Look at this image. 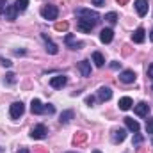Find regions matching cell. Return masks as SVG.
Here are the masks:
<instances>
[{
  "label": "cell",
  "mask_w": 153,
  "mask_h": 153,
  "mask_svg": "<svg viewBox=\"0 0 153 153\" xmlns=\"http://www.w3.org/2000/svg\"><path fill=\"white\" fill-rule=\"evenodd\" d=\"M134 5H135V11H137L139 16H146V14H148V9H150L148 0H135Z\"/></svg>",
  "instance_id": "cell-5"
},
{
  "label": "cell",
  "mask_w": 153,
  "mask_h": 153,
  "mask_svg": "<svg viewBox=\"0 0 153 153\" xmlns=\"http://www.w3.org/2000/svg\"><path fill=\"white\" fill-rule=\"evenodd\" d=\"M87 139V134H84V132H78L75 137H73V144H80V143H84Z\"/></svg>",
  "instance_id": "cell-23"
},
{
  "label": "cell",
  "mask_w": 153,
  "mask_h": 153,
  "mask_svg": "<svg viewBox=\"0 0 153 153\" xmlns=\"http://www.w3.org/2000/svg\"><path fill=\"white\" fill-rule=\"evenodd\" d=\"M93 27H94V23H91V22H87V20H78L76 22V29L80 30V32H91L93 30Z\"/></svg>",
  "instance_id": "cell-10"
},
{
  "label": "cell",
  "mask_w": 153,
  "mask_h": 153,
  "mask_svg": "<svg viewBox=\"0 0 153 153\" xmlns=\"http://www.w3.org/2000/svg\"><path fill=\"white\" fill-rule=\"evenodd\" d=\"M93 153H102V152H100V150H94V152H93Z\"/></svg>",
  "instance_id": "cell-40"
},
{
  "label": "cell",
  "mask_w": 153,
  "mask_h": 153,
  "mask_svg": "<svg viewBox=\"0 0 153 153\" xmlns=\"http://www.w3.org/2000/svg\"><path fill=\"white\" fill-rule=\"evenodd\" d=\"M71 119H73V111H64V112L61 114V119H59V121H61L62 125H68Z\"/></svg>",
  "instance_id": "cell-22"
},
{
  "label": "cell",
  "mask_w": 153,
  "mask_h": 153,
  "mask_svg": "<svg viewBox=\"0 0 153 153\" xmlns=\"http://www.w3.org/2000/svg\"><path fill=\"white\" fill-rule=\"evenodd\" d=\"M68 153H75V152H68Z\"/></svg>",
  "instance_id": "cell-41"
},
{
  "label": "cell",
  "mask_w": 153,
  "mask_h": 153,
  "mask_svg": "<svg viewBox=\"0 0 153 153\" xmlns=\"http://www.w3.org/2000/svg\"><path fill=\"white\" fill-rule=\"evenodd\" d=\"M143 141H144V137L137 132V134L134 135V141H132V143H134V146H139V144H143Z\"/></svg>",
  "instance_id": "cell-27"
},
{
  "label": "cell",
  "mask_w": 153,
  "mask_h": 153,
  "mask_svg": "<svg viewBox=\"0 0 153 153\" xmlns=\"http://www.w3.org/2000/svg\"><path fill=\"white\" fill-rule=\"evenodd\" d=\"M132 105H134V102H132L130 96H123V98L119 100V109H121V111H130Z\"/></svg>",
  "instance_id": "cell-19"
},
{
  "label": "cell",
  "mask_w": 153,
  "mask_h": 153,
  "mask_svg": "<svg viewBox=\"0 0 153 153\" xmlns=\"http://www.w3.org/2000/svg\"><path fill=\"white\" fill-rule=\"evenodd\" d=\"M125 137H126V130L125 128H116V130H112V141H114L116 144L117 143H123Z\"/></svg>",
  "instance_id": "cell-14"
},
{
  "label": "cell",
  "mask_w": 153,
  "mask_h": 153,
  "mask_svg": "<svg viewBox=\"0 0 153 153\" xmlns=\"http://www.w3.org/2000/svg\"><path fill=\"white\" fill-rule=\"evenodd\" d=\"M126 2H128V0H117V4H119V5H125Z\"/></svg>",
  "instance_id": "cell-37"
},
{
  "label": "cell",
  "mask_w": 153,
  "mask_h": 153,
  "mask_svg": "<svg viewBox=\"0 0 153 153\" xmlns=\"http://www.w3.org/2000/svg\"><path fill=\"white\" fill-rule=\"evenodd\" d=\"M94 5H105V0H93Z\"/></svg>",
  "instance_id": "cell-36"
},
{
  "label": "cell",
  "mask_w": 153,
  "mask_h": 153,
  "mask_svg": "<svg viewBox=\"0 0 153 153\" xmlns=\"http://www.w3.org/2000/svg\"><path fill=\"white\" fill-rule=\"evenodd\" d=\"M43 41H45V46H46V52L50 53V55H55L57 52H59V48H57V45L55 43H52L46 34H43Z\"/></svg>",
  "instance_id": "cell-12"
},
{
  "label": "cell",
  "mask_w": 153,
  "mask_h": 153,
  "mask_svg": "<svg viewBox=\"0 0 153 153\" xmlns=\"http://www.w3.org/2000/svg\"><path fill=\"white\" fill-rule=\"evenodd\" d=\"M152 87H153V85H152Z\"/></svg>",
  "instance_id": "cell-43"
},
{
  "label": "cell",
  "mask_w": 153,
  "mask_h": 153,
  "mask_svg": "<svg viewBox=\"0 0 153 153\" xmlns=\"http://www.w3.org/2000/svg\"><path fill=\"white\" fill-rule=\"evenodd\" d=\"M98 98H100V102H109L111 98H112V89L111 87H100L98 89Z\"/></svg>",
  "instance_id": "cell-8"
},
{
  "label": "cell",
  "mask_w": 153,
  "mask_h": 153,
  "mask_svg": "<svg viewBox=\"0 0 153 153\" xmlns=\"http://www.w3.org/2000/svg\"><path fill=\"white\" fill-rule=\"evenodd\" d=\"M93 102H94V96H87V98H85V103H87V105H93Z\"/></svg>",
  "instance_id": "cell-34"
},
{
  "label": "cell",
  "mask_w": 153,
  "mask_h": 153,
  "mask_svg": "<svg viewBox=\"0 0 153 153\" xmlns=\"http://www.w3.org/2000/svg\"><path fill=\"white\" fill-rule=\"evenodd\" d=\"M45 112H48V114H53V112H55L53 105H46V107H45Z\"/></svg>",
  "instance_id": "cell-32"
},
{
  "label": "cell",
  "mask_w": 153,
  "mask_h": 153,
  "mask_svg": "<svg viewBox=\"0 0 153 153\" xmlns=\"http://www.w3.org/2000/svg\"><path fill=\"white\" fill-rule=\"evenodd\" d=\"M134 112L137 116H148L150 112V105L146 103V102H141V103H137L135 107H134Z\"/></svg>",
  "instance_id": "cell-13"
},
{
  "label": "cell",
  "mask_w": 153,
  "mask_h": 153,
  "mask_svg": "<svg viewBox=\"0 0 153 153\" xmlns=\"http://www.w3.org/2000/svg\"><path fill=\"white\" fill-rule=\"evenodd\" d=\"M105 20L114 25L116 22H117V14H116V13H107V14H105Z\"/></svg>",
  "instance_id": "cell-26"
},
{
  "label": "cell",
  "mask_w": 153,
  "mask_h": 153,
  "mask_svg": "<svg viewBox=\"0 0 153 153\" xmlns=\"http://www.w3.org/2000/svg\"><path fill=\"white\" fill-rule=\"evenodd\" d=\"M93 62H94L98 68H102V66L105 64V59H103V55H102L100 52H93Z\"/></svg>",
  "instance_id": "cell-21"
},
{
  "label": "cell",
  "mask_w": 153,
  "mask_h": 153,
  "mask_svg": "<svg viewBox=\"0 0 153 153\" xmlns=\"http://www.w3.org/2000/svg\"><path fill=\"white\" fill-rule=\"evenodd\" d=\"M125 125H126V128L130 130V132H134V134H137L139 132V123L135 121V119H132V117H125Z\"/></svg>",
  "instance_id": "cell-17"
},
{
  "label": "cell",
  "mask_w": 153,
  "mask_h": 153,
  "mask_svg": "<svg viewBox=\"0 0 153 153\" xmlns=\"http://www.w3.org/2000/svg\"><path fill=\"white\" fill-rule=\"evenodd\" d=\"M0 62H2V66H5V68H9V66L13 64L9 59H4V57H0Z\"/></svg>",
  "instance_id": "cell-31"
},
{
  "label": "cell",
  "mask_w": 153,
  "mask_h": 153,
  "mask_svg": "<svg viewBox=\"0 0 153 153\" xmlns=\"http://www.w3.org/2000/svg\"><path fill=\"white\" fill-rule=\"evenodd\" d=\"M30 111H32V114H43V112H45V107H43V103H41L39 100H32Z\"/></svg>",
  "instance_id": "cell-20"
},
{
  "label": "cell",
  "mask_w": 153,
  "mask_h": 153,
  "mask_svg": "<svg viewBox=\"0 0 153 153\" xmlns=\"http://www.w3.org/2000/svg\"><path fill=\"white\" fill-rule=\"evenodd\" d=\"M78 70H80L82 76H89L91 75V62L89 61H80L78 62Z\"/></svg>",
  "instance_id": "cell-16"
},
{
  "label": "cell",
  "mask_w": 153,
  "mask_h": 153,
  "mask_svg": "<svg viewBox=\"0 0 153 153\" xmlns=\"http://www.w3.org/2000/svg\"><path fill=\"white\" fill-rule=\"evenodd\" d=\"M114 38V32H112V29H103L102 32H100V41L102 43H105V45H109L111 41Z\"/></svg>",
  "instance_id": "cell-15"
},
{
  "label": "cell",
  "mask_w": 153,
  "mask_h": 153,
  "mask_svg": "<svg viewBox=\"0 0 153 153\" xmlns=\"http://www.w3.org/2000/svg\"><path fill=\"white\" fill-rule=\"evenodd\" d=\"M119 80H121L123 84H134V82H135V73H134L132 70H125V71L119 73Z\"/></svg>",
  "instance_id": "cell-7"
},
{
  "label": "cell",
  "mask_w": 153,
  "mask_h": 153,
  "mask_svg": "<svg viewBox=\"0 0 153 153\" xmlns=\"http://www.w3.org/2000/svg\"><path fill=\"white\" fill-rule=\"evenodd\" d=\"M66 84H68V78L64 75H57V76H52V78H50V85H52L53 89H62Z\"/></svg>",
  "instance_id": "cell-3"
},
{
  "label": "cell",
  "mask_w": 153,
  "mask_h": 153,
  "mask_svg": "<svg viewBox=\"0 0 153 153\" xmlns=\"http://www.w3.org/2000/svg\"><path fill=\"white\" fill-rule=\"evenodd\" d=\"M148 76L153 80V64H150V66H148Z\"/></svg>",
  "instance_id": "cell-33"
},
{
  "label": "cell",
  "mask_w": 153,
  "mask_h": 153,
  "mask_svg": "<svg viewBox=\"0 0 153 153\" xmlns=\"http://www.w3.org/2000/svg\"><path fill=\"white\" fill-rule=\"evenodd\" d=\"M16 13H18V9H16V5H7V9H5V20H9V22H14L16 20Z\"/></svg>",
  "instance_id": "cell-18"
},
{
  "label": "cell",
  "mask_w": 153,
  "mask_h": 153,
  "mask_svg": "<svg viewBox=\"0 0 153 153\" xmlns=\"http://www.w3.org/2000/svg\"><path fill=\"white\" fill-rule=\"evenodd\" d=\"M14 5H16V9H18V11H25V9H27V5H29V0H16V4H14Z\"/></svg>",
  "instance_id": "cell-25"
},
{
  "label": "cell",
  "mask_w": 153,
  "mask_h": 153,
  "mask_svg": "<svg viewBox=\"0 0 153 153\" xmlns=\"http://www.w3.org/2000/svg\"><path fill=\"white\" fill-rule=\"evenodd\" d=\"M45 135H46V126L45 125H36L30 130V137L32 139H45Z\"/></svg>",
  "instance_id": "cell-6"
},
{
  "label": "cell",
  "mask_w": 153,
  "mask_h": 153,
  "mask_svg": "<svg viewBox=\"0 0 153 153\" xmlns=\"http://www.w3.org/2000/svg\"><path fill=\"white\" fill-rule=\"evenodd\" d=\"M119 66H121V62H117V61H114V62L111 64V68H112V70H117Z\"/></svg>",
  "instance_id": "cell-35"
},
{
  "label": "cell",
  "mask_w": 153,
  "mask_h": 153,
  "mask_svg": "<svg viewBox=\"0 0 153 153\" xmlns=\"http://www.w3.org/2000/svg\"><path fill=\"white\" fill-rule=\"evenodd\" d=\"M41 16H43L45 20H57L59 9H57L55 5H45V7L41 9Z\"/></svg>",
  "instance_id": "cell-2"
},
{
  "label": "cell",
  "mask_w": 153,
  "mask_h": 153,
  "mask_svg": "<svg viewBox=\"0 0 153 153\" xmlns=\"http://www.w3.org/2000/svg\"><path fill=\"white\" fill-rule=\"evenodd\" d=\"M144 39H146V32H144L143 27H139V29H135V30L132 32V41H134V43L139 45V43H143Z\"/></svg>",
  "instance_id": "cell-11"
},
{
  "label": "cell",
  "mask_w": 153,
  "mask_h": 153,
  "mask_svg": "<svg viewBox=\"0 0 153 153\" xmlns=\"http://www.w3.org/2000/svg\"><path fill=\"white\" fill-rule=\"evenodd\" d=\"M146 132H148V134H153V117H150V119L146 121Z\"/></svg>",
  "instance_id": "cell-28"
},
{
  "label": "cell",
  "mask_w": 153,
  "mask_h": 153,
  "mask_svg": "<svg viewBox=\"0 0 153 153\" xmlns=\"http://www.w3.org/2000/svg\"><path fill=\"white\" fill-rule=\"evenodd\" d=\"M5 9H7V0H0V13L4 14Z\"/></svg>",
  "instance_id": "cell-30"
},
{
  "label": "cell",
  "mask_w": 153,
  "mask_h": 153,
  "mask_svg": "<svg viewBox=\"0 0 153 153\" xmlns=\"http://www.w3.org/2000/svg\"><path fill=\"white\" fill-rule=\"evenodd\" d=\"M14 73H7V75H5V80H7V82H9V84H14V82H16V78H14Z\"/></svg>",
  "instance_id": "cell-29"
},
{
  "label": "cell",
  "mask_w": 153,
  "mask_h": 153,
  "mask_svg": "<svg viewBox=\"0 0 153 153\" xmlns=\"http://www.w3.org/2000/svg\"><path fill=\"white\" fill-rule=\"evenodd\" d=\"M75 14L76 16H80L82 20H87V22L94 23V25L100 22V14H98L96 11H91V9H76Z\"/></svg>",
  "instance_id": "cell-1"
},
{
  "label": "cell",
  "mask_w": 153,
  "mask_h": 153,
  "mask_svg": "<svg viewBox=\"0 0 153 153\" xmlns=\"http://www.w3.org/2000/svg\"><path fill=\"white\" fill-rule=\"evenodd\" d=\"M23 111H25V107H23V103L22 102H14L13 105H11V117L13 119H20V116L23 114Z\"/></svg>",
  "instance_id": "cell-4"
},
{
  "label": "cell",
  "mask_w": 153,
  "mask_h": 153,
  "mask_svg": "<svg viewBox=\"0 0 153 153\" xmlns=\"http://www.w3.org/2000/svg\"><path fill=\"white\" fill-rule=\"evenodd\" d=\"M18 153H30V152H29L27 148H22V150H20V152H18Z\"/></svg>",
  "instance_id": "cell-38"
},
{
  "label": "cell",
  "mask_w": 153,
  "mask_h": 153,
  "mask_svg": "<svg viewBox=\"0 0 153 153\" xmlns=\"http://www.w3.org/2000/svg\"><path fill=\"white\" fill-rule=\"evenodd\" d=\"M64 43H66V45H68L71 50H78V48H82V46H84V43H82V41H76V39L71 36V34H66Z\"/></svg>",
  "instance_id": "cell-9"
},
{
  "label": "cell",
  "mask_w": 153,
  "mask_h": 153,
  "mask_svg": "<svg viewBox=\"0 0 153 153\" xmlns=\"http://www.w3.org/2000/svg\"><path fill=\"white\" fill-rule=\"evenodd\" d=\"M68 22H59V23H55V30H59V32H66L68 30Z\"/></svg>",
  "instance_id": "cell-24"
},
{
  "label": "cell",
  "mask_w": 153,
  "mask_h": 153,
  "mask_svg": "<svg viewBox=\"0 0 153 153\" xmlns=\"http://www.w3.org/2000/svg\"><path fill=\"white\" fill-rule=\"evenodd\" d=\"M150 39H152V41H153V30H152V34H150Z\"/></svg>",
  "instance_id": "cell-39"
},
{
  "label": "cell",
  "mask_w": 153,
  "mask_h": 153,
  "mask_svg": "<svg viewBox=\"0 0 153 153\" xmlns=\"http://www.w3.org/2000/svg\"><path fill=\"white\" fill-rule=\"evenodd\" d=\"M152 144H153V139H152Z\"/></svg>",
  "instance_id": "cell-42"
}]
</instances>
